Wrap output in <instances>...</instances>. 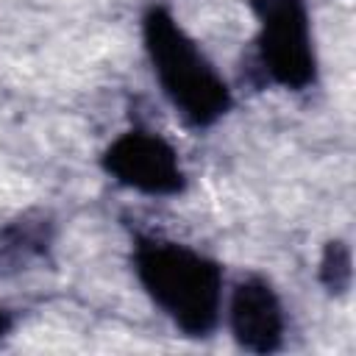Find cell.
I'll return each mask as SVG.
<instances>
[{
  "label": "cell",
  "instance_id": "obj_8",
  "mask_svg": "<svg viewBox=\"0 0 356 356\" xmlns=\"http://www.w3.org/2000/svg\"><path fill=\"white\" fill-rule=\"evenodd\" d=\"M8 328H11V317H8V314H6L3 309H0V337H3V334H6Z\"/></svg>",
  "mask_w": 356,
  "mask_h": 356
},
{
  "label": "cell",
  "instance_id": "obj_5",
  "mask_svg": "<svg viewBox=\"0 0 356 356\" xmlns=\"http://www.w3.org/2000/svg\"><path fill=\"white\" fill-rule=\"evenodd\" d=\"M228 325L245 350H275L284 339V306L275 289L259 275L242 278L228 298Z\"/></svg>",
  "mask_w": 356,
  "mask_h": 356
},
{
  "label": "cell",
  "instance_id": "obj_2",
  "mask_svg": "<svg viewBox=\"0 0 356 356\" xmlns=\"http://www.w3.org/2000/svg\"><path fill=\"white\" fill-rule=\"evenodd\" d=\"M142 39L164 97L189 125H214L231 108L228 83L164 6L145 14Z\"/></svg>",
  "mask_w": 356,
  "mask_h": 356
},
{
  "label": "cell",
  "instance_id": "obj_7",
  "mask_svg": "<svg viewBox=\"0 0 356 356\" xmlns=\"http://www.w3.org/2000/svg\"><path fill=\"white\" fill-rule=\"evenodd\" d=\"M350 275H353V270H350V250H348V245L345 242H328V248L323 253V261H320L323 284L331 292L342 295L350 286Z\"/></svg>",
  "mask_w": 356,
  "mask_h": 356
},
{
  "label": "cell",
  "instance_id": "obj_4",
  "mask_svg": "<svg viewBox=\"0 0 356 356\" xmlns=\"http://www.w3.org/2000/svg\"><path fill=\"white\" fill-rule=\"evenodd\" d=\"M103 167L122 186L145 195H175L186 175L175 147L150 131H125L103 153Z\"/></svg>",
  "mask_w": 356,
  "mask_h": 356
},
{
  "label": "cell",
  "instance_id": "obj_1",
  "mask_svg": "<svg viewBox=\"0 0 356 356\" xmlns=\"http://www.w3.org/2000/svg\"><path fill=\"white\" fill-rule=\"evenodd\" d=\"M134 273L150 300L186 337H209L222 309V267L200 250L139 236L134 245Z\"/></svg>",
  "mask_w": 356,
  "mask_h": 356
},
{
  "label": "cell",
  "instance_id": "obj_3",
  "mask_svg": "<svg viewBox=\"0 0 356 356\" xmlns=\"http://www.w3.org/2000/svg\"><path fill=\"white\" fill-rule=\"evenodd\" d=\"M250 8L259 22V61L270 81L306 89L317 72L306 0H250Z\"/></svg>",
  "mask_w": 356,
  "mask_h": 356
},
{
  "label": "cell",
  "instance_id": "obj_6",
  "mask_svg": "<svg viewBox=\"0 0 356 356\" xmlns=\"http://www.w3.org/2000/svg\"><path fill=\"white\" fill-rule=\"evenodd\" d=\"M50 245V222L42 214H25L0 231V270L19 273L44 256Z\"/></svg>",
  "mask_w": 356,
  "mask_h": 356
}]
</instances>
